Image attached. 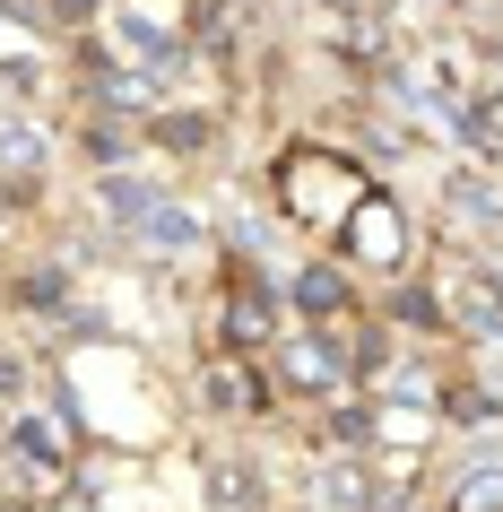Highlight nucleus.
<instances>
[{
    "instance_id": "1",
    "label": "nucleus",
    "mask_w": 503,
    "mask_h": 512,
    "mask_svg": "<svg viewBox=\"0 0 503 512\" xmlns=\"http://www.w3.org/2000/svg\"><path fill=\"white\" fill-rule=\"evenodd\" d=\"M347 243H356V252H373L382 270H391L399 252H408V235H399V209L382 200V191H365V209L347 217Z\"/></svg>"
},
{
    "instance_id": "2",
    "label": "nucleus",
    "mask_w": 503,
    "mask_h": 512,
    "mask_svg": "<svg viewBox=\"0 0 503 512\" xmlns=\"http://www.w3.org/2000/svg\"><path fill=\"white\" fill-rule=\"evenodd\" d=\"M451 313H460V330H486V339H495L503 330V287L486 270H469L460 287H451Z\"/></svg>"
},
{
    "instance_id": "3",
    "label": "nucleus",
    "mask_w": 503,
    "mask_h": 512,
    "mask_svg": "<svg viewBox=\"0 0 503 512\" xmlns=\"http://www.w3.org/2000/svg\"><path fill=\"white\" fill-rule=\"evenodd\" d=\"M287 374L304 382V391H330V382H339V348H330L321 330H295L287 339Z\"/></svg>"
},
{
    "instance_id": "4",
    "label": "nucleus",
    "mask_w": 503,
    "mask_h": 512,
    "mask_svg": "<svg viewBox=\"0 0 503 512\" xmlns=\"http://www.w3.org/2000/svg\"><path fill=\"white\" fill-rule=\"evenodd\" d=\"M209 408H226V417H261V374H252V365H217L209 374Z\"/></svg>"
},
{
    "instance_id": "5",
    "label": "nucleus",
    "mask_w": 503,
    "mask_h": 512,
    "mask_svg": "<svg viewBox=\"0 0 503 512\" xmlns=\"http://www.w3.org/2000/svg\"><path fill=\"white\" fill-rule=\"evenodd\" d=\"M252 339H269V296L261 287H235L226 296V348H252Z\"/></svg>"
},
{
    "instance_id": "6",
    "label": "nucleus",
    "mask_w": 503,
    "mask_h": 512,
    "mask_svg": "<svg viewBox=\"0 0 503 512\" xmlns=\"http://www.w3.org/2000/svg\"><path fill=\"white\" fill-rule=\"evenodd\" d=\"M139 235L165 243V252H191V243H200V217H191V209H165V200H157V209L139 217Z\"/></svg>"
},
{
    "instance_id": "7",
    "label": "nucleus",
    "mask_w": 503,
    "mask_h": 512,
    "mask_svg": "<svg viewBox=\"0 0 503 512\" xmlns=\"http://www.w3.org/2000/svg\"><path fill=\"white\" fill-rule=\"evenodd\" d=\"M295 304H304V313H339L347 287H339L330 270H295Z\"/></svg>"
},
{
    "instance_id": "8",
    "label": "nucleus",
    "mask_w": 503,
    "mask_h": 512,
    "mask_svg": "<svg viewBox=\"0 0 503 512\" xmlns=\"http://www.w3.org/2000/svg\"><path fill=\"white\" fill-rule=\"evenodd\" d=\"M209 495H217V504H226V512H252V504H261V495H252V478H243V460H217Z\"/></svg>"
},
{
    "instance_id": "9",
    "label": "nucleus",
    "mask_w": 503,
    "mask_h": 512,
    "mask_svg": "<svg viewBox=\"0 0 503 512\" xmlns=\"http://www.w3.org/2000/svg\"><path fill=\"white\" fill-rule=\"evenodd\" d=\"M9 443H18L27 460H44V469L61 460V443H53V426H44V417H18V426H9Z\"/></svg>"
},
{
    "instance_id": "10",
    "label": "nucleus",
    "mask_w": 503,
    "mask_h": 512,
    "mask_svg": "<svg viewBox=\"0 0 503 512\" xmlns=\"http://www.w3.org/2000/svg\"><path fill=\"white\" fill-rule=\"evenodd\" d=\"M105 209H113V217H131V226H139V217L157 209V200H148V183H131V174H113V183H105Z\"/></svg>"
},
{
    "instance_id": "11",
    "label": "nucleus",
    "mask_w": 503,
    "mask_h": 512,
    "mask_svg": "<svg viewBox=\"0 0 503 512\" xmlns=\"http://www.w3.org/2000/svg\"><path fill=\"white\" fill-rule=\"evenodd\" d=\"M460 512H503V469H477V478L460 486Z\"/></svg>"
},
{
    "instance_id": "12",
    "label": "nucleus",
    "mask_w": 503,
    "mask_h": 512,
    "mask_svg": "<svg viewBox=\"0 0 503 512\" xmlns=\"http://www.w3.org/2000/svg\"><path fill=\"white\" fill-rule=\"evenodd\" d=\"M0 157H9V165H35V157H44V139H35L27 122H0Z\"/></svg>"
}]
</instances>
